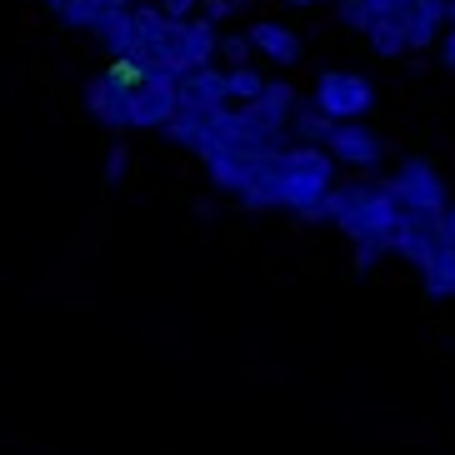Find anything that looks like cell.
Masks as SVG:
<instances>
[{"instance_id": "obj_26", "label": "cell", "mask_w": 455, "mask_h": 455, "mask_svg": "<svg viewBox=\"0 0 455 455\" xmlns=\"http://www.w3.org/2000/svg\"><path fill=\"white\" fill-rule=\"evenodd\" d=\"M41 5H51V11H55V15L66 11V0H41Z\"/></svg>"}, {"instance_id": "obj_21", "label": "cell", "mask_w": 455, "mask_h": 455, "mask_svg": "<svg viewBox=\"0 0 455 455\" xmlns=\"http://www.w3.org/2000/svg\"><path fill=\"white\" fill-rule=\"evenodd\" d=\"M156 5H161V11L171 15V20H190V11H196L201 0H156Z\"/></svg>"}, {"instance_id": "obj_11", "label": "cell", "mask_w": 455, "mask_h": 455, "mask_svg": "<svg viewBox=\"0 0 455 455\" xmlns=\"http://www.w3.org/2000/svg\"><path fill=\"white\" fill-rule=\"evenodd\" d=\"M420 281H426L430 300H455V241L441 235V245L430 251V260L420 266Z\"/></svg>"}, {"instance_id": "obj_22", "label": "cell", "mask_w": 455, "mask_h": 455, "mask_svg": "<svg viewBox=\"0 0 455 455\" xmlns=\"http://www.w3.org/2000/svg\"><path fill=\"white\" fill-rule=\"evenodd\" d=\"M401 5L405 0H365V11L371 15H401Z\"/></svg>"}, {"instance_id": "obj_10", "label": "cell", "mask_w": 455, "mask_h": 455, "mask_svg": "<svg viewBox=\"0 0 455 455\" xmlns=\"http://www.w3.org/2000/svg\"><path fill=\"white\" fill-rule=\"evenodd\" d=\"M215 51H220V30H215L211 15H196L180 26V70L215 66Z\"/></svg>"}, {"instance_id": "obj_25", "label": "cell", "mask_w": 455, "mask_h": 455, "mask_svg": "<svg viewBox=\"0 0 455 455\" xmlns=\"http://www.w3.org/2000/svg\"><path fill=\"white\" fill-rule=\"evenodd\" d=\"M291 11H310V5H321V0H285Z\"/></svg>"}, {"instance_id": "obj_8", "label": "cell", "mask_w": 455, "mask_h": 455, "mask_svg": "<svg viewBox=\"0 0 455 455\" xmlns=\"http://www.w3.org/2000/svg\"><path fill=\"white\" fill-rule=\"evenodd\" d=\"M451 20L441 0H405L401 5V26H405V41L411 51H426V45H441V30Z\"/></svg>"}, {"instance_id": "obj_17", "label": "cell", "mask_w": 455, "mask_h": 455, "mask_svg": "<svg viewBox=\"0 0 455 455\" xmlns=\"http://www.w3.org/2000/svg\"><path fill=\"white\" fill-rule=\"evenodd\" d=\"M100 125H106V131H116V135L131 131V106H125V95H116V100L100 110Z\"/></svg>"}, {"instance_id": "obj_1", "label": "cell", "mask_w": 455, "mask_h": 455, "mask_svg": "<svg viewBox=\"0 0 455 455\" xmlns=\"http://www.w3.org/2000/svg\"><path fill=\"white\" fill-rule=\"evenodd\" d=\"M331 220L346 230L355 245V270H371L380 255L395 251V226H401V201L390 180H355V186H335L325 196Z\"/></svg>"}, {"instance_id": "obj_5", "label": "cell", "mask_w": 455, "mask_h": 455, "mask_svg": "<svg viewBox=\"0 0 455 455\" xmlns=\"http://www.w3.org/2000/svg\"><path fill=\"white\" fill-rule=\"evenodd\" d=\"M325 150L335 156V165H355V171H371V165L386 161V146H380V135L361 121H340L325 140Z\"/></svg>"}, {"instance_id": "obj_16", "label": "cell", "mask_w": 455, "mask_h": 455, "mask_svg": "<svg viewBox=\"0 0 455 455\" xmlns=\"http://www.w3.org/2000/svg\"><path fill=\"white\" fill-rule=\"evenodd\" d=\"M335 125H340V121H325L321 110H310V116H295V125H291V140H295V146H325Z\"/></svg>"}, {"instance_id": "obj_6", "label": "cell", "mask_w": 455, "mask_h": 455, "mask_svg": "<svg viewBox=\"0 0 455 455\" xmlns=\"http://www.w3.org/2000/svg\"><path fill=\"white\" fill-rule=\"evenodd\" d=\"M245 116H251L255 125H266V131H275V135L291 140V125H295V116H300V100H295V91L285 81H270L266 95L245 106Z\"/></svg>"}, {"instance_id": "obj_27", "label": "cell", "mask_w": 455, "mask_h": 455, "mask_svg": "<svg viewBox=\"0 0 455 455\" xmlns=\"http://www.w3.org/2000/svg\"><path fill=\"white\" fill-rule=\"evenodd\" d=\"M451 26H455V0H451Z\"/></svg>"}, {"instance_id": "obj_14", "label": "cell", "mask_w": 455, "mask_h": 455, "mask_svg": "<svg viewBox=\"0 0 455 455\" xmlns=\"http://www.w3.org/2000/svg\"><path fill=\"white\" fill-rule=\"evenodd\" d=\"M110 91L116 95H135L140 85L150 81V66H146V55H116V66H110Z\"/></svg>"}, {"instance_id": "obj_13", "label": "cell", "mask_w": 455, "mask_h": 455, "mask_svg": "<svg viewBox=\"0 0 455 455\" xmlns=\"http://www.w3.org/2000/svg\"><path fill=\"white\" fill-rule=\"evenodd\" d=\"M121 5H131V0H66L60 20H66L70 30H85V36H91V30L100 26L110 11H121Z\"/></svg>"}, {"instance_id": "obj_19", "label": "cell", "mask_w": 455, "mask_h": 455, "mask_svg": "<svg viewBox=\"0 0 455 455\" xmlns=\"http://www.w3.org/2000/svg\"><path fill=\"white\" fill-rule=\"evenodd\" d=\"M125 161H131V150H125V140H116V146H110V161H106V186H116L125 175Z\"/></svg>"}, {"instance_id": "obj_7", "label": "cell", "mask_w": 455, "mask_h": 455, "mask_svg": "<svg viewBox=\"0 0 455 455\" xmlns=\"http://www.w3.org/2000/svg\"><path fill=\"white\" fill-rule=\"evenodd\" d=\"M175 95H180V110H215L230 100V85H226V70L201 66V70H186L175 81Z\"/></svg>"}, {"instance_id": "obj_9", "label": "cell", "mask_w": 455, "mask_h": 455, "mask_svg": "<svg viewBox=\"0 0 455 455\" xmlns=\"http://www.w3.org/2000/svg\"><path fill=\"white\" fill-rule=\"evenodd\" d=\"M245 36H251V45H255L260 55H266V60H275V66H295V60L306 55L300 36H295L291 26H281V20H255V26L245 30Z\"/></svg>"}, {"instance_id": "obj_24", "label": "cell", "mask_w": 455, "mask_h": 455, "mask_svg": "<svg viewBox=\"0 0 455 455\" xmlns=\"http://www.w3.org/2000/svg\"><path fill=\"white\" fill-rule=\"evenodd\" d=\"M445 235H451V241H455V201L445 205Z\"/></svg>"}, {"instance_id": "obj_23", "label": "cell", "mask_w": 455, "mask_h": 455, "mask_svg": "<svg viewBox=\"0 0 455 455\" xmlns=\"http://www.w3.org/2000/svg\"><path fill=\"white\" fill-rule=\"evenodd\" d=\"M441 66H451V70H455V26L441 36Z\"/></svg>"}, {"instance_id": "obj_2", "label": "cell", "mask_w": 455, "mask_h": 455, "mask_svg": "<svg viewBox=\"0 0 455 455\" xmlns=\"http://www.w3.org/2000/svg\"><path fill=\"white\" fill-rule=\"evenodd\" d=\"M371 106H375V85L355 70H325L315 81V110L325 121H361Z\"/></svg>"}, {"instance_id": "obj_15", "label": "cell", "mask_w": 455, "mask_h": 455, "mask_svg": "<svg viewBox=\"0 0 455 455\" xmlns=\"http://www.w3.org/2000/svg\"><path fill=\"white\" fill-rule=\"evenodd\" d=\"M226 85H230V100H245V106H251V100H260V95H266V76H260V70H251V66H230L226 70Z\"/></svg>"}, {"instance_id": "obj_3", "label": "cell", "mask_w": 455, "mask_h": 455, "mask_svg": "<svg viewBox=\"0 0 455 455\" xmlns=\"http://www.w3.org/2000/svg\"><path fill=\"white\" fill-rule=\"evenodd\" d=\"M390 190H395V201L411 205V211H426V215H445V180L441 171L426 161V156H411L401 171L390 175Z\"/></svg>"}, {"instance_id": "obj_12", "label": "cell", "mask_w": 455, "mask_h": 455, "mask_svg": "<svg viewBox=\"0 0 455 455\" xmlns=\"http://www.w3.org/2000/svg\"><path fill=\"white\" fill-rule=\"evenodd\" d=\"M365 45H371L380 60H395V55L411 51V41H405V26H401V15H371L365 20Z\"/></svg>"}, {"instance_id": "obj_18", "label": "cell", "mask_w": 455, "mask_h": 455, "mask_svg": "<svg viewBox=\"0 0 455 455\" xmlns=\"http://www.w3.org/2000/svg\"><path fill=\"white\" fill-rule=\"evenodd\" d=\"M220 55L235 60V66H245L251 60V36H220Z\"/></svg>"}, {"instance_id": "obj_20", "label": "cell", "mask_w": 455, "mask_h": 455, "mask_svg": "<svg viewBox=\"0 0 455 455\" xmlns=\"http://www.w3.org/2000/svg\"><path fill=\"white\" fill-rule=\"evenodd\" d=\"M110 100H116V91H110L106 81H91V85H85V106H91L95 116H100V110H106Z\"/></svg>"}, {"instance_id": "obj_4", "label": "cell", "mask_w": 455, "mask_h": 455, "mask_svg": "<svg viewBox=\"0 0 455 455\" xmlns=\"http://www.w3.org/2000/svg\"><path fill=\"white\" fill-rule=\"evenodd\" d=\"M131 106V125L135 131H165L180 110V95H175V76H150L135 95H125Z\"/></svg>"}]
</instances>
